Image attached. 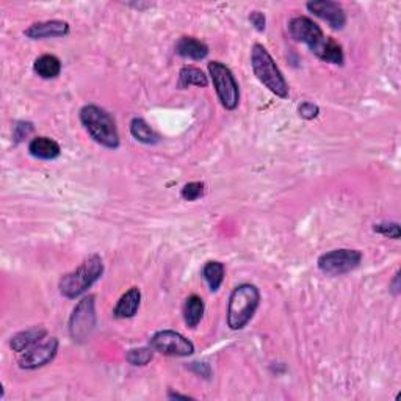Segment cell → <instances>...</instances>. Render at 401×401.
Returning a JSON list of instances; mask_svg holds the SVG:
<instances>
[{
	"label": "cell",
	"instance_id": "1",
	"mask_svg": "<svg viewBox=\"0 0 401 401\" xmlns=\"http://www.w3.org/2000/svg\"><path fill=\"white\" fill-rule=\"evenodd\" d=\"M102 275H104V262H102L100 256L93 254V256L85 259L77 268L66 273L60 279V294L68 300H75V298L86 294L99 281Z\"/></svg>",
	"mask_w": 401,
	"mask_h": 401
},
{
	"label": "cell",
	"instance_id": "2",
	"mask_svg": "<svg viewBox=\"0 0 401 401\" xmlns=\"http://www.w3.org/2000/svg\"><path fill=\"white\" fill-rule=\"evenodd\" d=\"M80 123L88 135L108 149L119 148V133L110 113L99 105L88 104L80 110Z\"/></svg>",
	"mask_w": 401,
	"mask_h": 401
},
{
	"label": "cell",
	"instance_id": "3",
	"mask_svg": "<svg viewBox=\"0 0 401 401\" xmlns=\"http://www.w3.org/2000/svg\"><path fill=\"white\" fill-rule=\"evenodd\" d=\"M251 66L254 75L265 88L276 94L278 98L287 99L289 98V84L285 80L281 69L278 68L276 61L273 60L266 47L262 44H254L251 49Z\"/></svg>",
	"mask_w": 401,
	"mask_h": 401
},
{
	"label": "cell",
	"instance_id": "4",
	"mask_svg": "<svg viewBox=\"0 0 401 401\" xmlns=\"http://www.w3.org/2000/svg\"><path fill=\"white\" fill-rule=\"evenodd\" d=\"M260 292L252 284H240L232 290L227 305V324L234 331L243 329L256 314Z\"/></svg>",
	"mask_w": 401,
	"mask_h": 401
},
{
	"label": "cell",
	"instance_id": "5",
	"mask_svg": "<svg viewBox=\"0 0 401 401\" xmlns=\"http://www.w3.org/2000/svg\"><path fill=\"white\" fill-rule=\"evenodd\" d=\"M209 75L210 79H212L216 96H218L221 105L225 107L226 110H235L240 102V88L234 73L225 63L210 61Z\"/></svg>",
	"mask_w": 401,
	"mask_h": 401
},
{
	"label": "cell",
	"instance_id": "6",
	"mask_svg": "<svg viewBox=\"0 0 401 401\" xmlns=\"http://www.w3.org/2000/svg\"><path fill=\"white\" fill-rule=\"evenodd\" d=\"M362 262V252L358 250H334L318 257V270L328 276H343L358 268Z\"/></svg>",
	"mask_w": 401,
	"mask_h": 401
},
{
	"label": "cell",
	"instance_id": "7",
	"mask_svg": "<svg viewBox=\"0 0 401 401\" xmlns=\"http://www.w3.org/2000/svg\"><path fill=\"white\" fill-rule=\"evenodd\" d=\"M94 326H96V309H94V296H85L75 305L73 315L69 318V334L74 342H86L90 339Z\"/></svg>",
	"mask_w": 401,
	"mask_h": 401
},
{
	"label": "cell",
	"instance_id": "8",
	"mask_svg": "<svg viewBox=\"0 0 401 401\" xmlns=\"http://www.w3.org/2000/svg\"><path fill=\"white\" fill-rule=\"evenodd\" d=\"M149 345L154 351L165 356H173V358H187V356L195 353L193 343L181 333L171 329L158 331L151 337Z\"/></svg>",
	"mask_w": 401,
	"mask_h": 401
},
{
	"label": "cell",
	"instance_id": "9",
	"mask_svg": "<svg viewBox=\"0 0 401 401\" xmlns=\"http://www.w3.org/2000/svg\"><path fill=\"white\" fill-rule=\"evenodd\" d=\"M56 353H59V340L55 337H49V339L44 337L36 345L21 353L17 361L19 367L22 370H36V368L50 364L55 359Z\"/></svg>",
	"mask_w": 401,
	"mask_h": 401
},
{
	"label": "cell",
	"instance_id": "10",
	"mask_svg": "<svg viewBox=\"0 0 401 401\" xmlns=\"http://www.w3.org/2000/svg\"><path fill=\"white\" fill-rule=\"evenodd\" d=\"M289 33L295 41L304 43L309 46L312 52H317L321 47V44L326 40L320 25L312 21L308 16H295L289 22Z\"/></svg>",
	"mask_w": 401,
	"mask_h": 401
},
{
	"label": "cell",
	"instance_id": "11",
	"mask_svg": "<svg viewBox=\"0 0 401 401\" xmlns=\"http://www.w3.org/2000/svg\"><path fill=\"white\" fill-rule=\"evenodd\" d=\"M305 8L314 13L317 17L323 19L324 22H328L331 29L342 30L345 27L347 16L340 3L333 2V0H320V2H309Z\"/></svg>",
	"mask_w": 401,
	"mask_h": 401
},
{
	"label": "cell",
	"instance_id": "12",
	"mask_svg": "<svg viewBox=\"0 0 401 401\" xmlns=\"http://www.w3.org/2000/svg\"><path fill=\"white\" fill-rule=\"evenodd\" d=\"M69 33V24L66 21H43L35 22L24 31V35L30 40H47V38H63Z\"/></svg>",
	"mask_w": 401,
	"mask_h": 401
},
{
	"label": "cell",
	"instance_id": "13",
	"mask_svg": "<svg viewBox=\"0 0 401 401\" xmlns=\"http://www.w3.org/2000/svg\"><path fill=\"white\" fill-rule=\"evenodd\" d=\"M29 152L31 157L40 158V160H55L60 157L61 148L52 138L36 137L30 142Z\"/></svg>",
	"mask_w": 401,
	"mask_h": 401
},
{
	"label": "cell",
	"instance_id": "14",
	"mask_svg": "<svg viewBox=\"0 0 401 401\" xmlns=\"http://www.w3.org/2000/svg\"><path fill=\"white\" fill-rule=\"evenodd\" d=\"M46 335H47L46 328L33 326L30 329L21 331V333H17L16 335H13L11 342H10V347L13 348V351L24 353L25 349H29L33 345H36L38 342H41Z\"/></svg>",
	"mask_w": 401,
	"mask_h": 401
},
{
	"label": "cell",
	"instance_id": "15",
	"mask_svg": "<svg viewBox=\"0 0 401 401\" xmlns=\"http://www.w3.org/2000/svg\"><path fill=\"white\" fill-rule=\"evenodd\" d=\"M176 54L190 60H204L209 55L207 44L193 36H182L176 44Z\"/></svg>",
	"mask_w": 401,
	"mask_h": 401
},
{
	"label": "cell",
	"instance_id": "16",
	"mask_svg": "<svg viewBox=\"0 0 401 401\" xmlns=\"http://www.w3.org/2000/svg\"><path fill=\"white\" fill-rule=\"evenodd\" d=\"M139 303H142V292L137 287H132L119 298L118 304L114 305L113 315L116 318H132L138 312Z\"/></svg>",
	"mask_w": 401,
	"mask_h": 401
},
{
	"label": "cell",
	"instance_id": "17",
	"mask_svg": "<svg viewBox=\"0 0 401 401\" xmlns=\"http://www.w3.org/2000/svg\"><path fill=\"white\" fill-rule=\"evenodd\" d=\"M33 71L40 75L41 79H56L61 73V61L55 55H41L38 56L33 63Z\"/></svg>",
	"mask_w": 401,
	"mask_h": 401
},
{
	"label": "cell",
	"instance_id": "18",
	"mask_svg": "<svg viewBox=\"0 0 401 401\" xmlns=\"http://www.w3.org/2000/svg\"><path fill=\"white\" fill-rule=\"evenodd\" d=\"M204 310H206V305H204L202 298L198 295H190L186 304H183V320L188 328H196L201 323L204 317Z\"/></svg>",
	"mask_w": 401,
	"mask_h": 401
},
{
	"label": "cell",
	"instance_id": "19",
	"mask_svg": "<svg viewBox=\"0 0 401 401\" xmlns=\"http://www.w3.org/2000/svg\"><path fill=\"white\" fill-rule=\"evenodd\" d=\"M130 133L137 142L143 144H157L160 142V135L143 118H133L130 121Z\"/></svg>",
	"mask_w": 401,
	"mask_h": 401
},
{
	"label": "cell",
	"instance_id": "20",
	"mask_svg": "<svg viewBox=\"0 0 401 401\" xmlns=\"http://www.w3.org/2000/svg\"><path fill=\"white\" fill-rule=\"evenodd\" d=\"M315 55L321 61L331 63V65H343V60H345L342 46L337 41H334L333 38H326L321 44V47L315 52Z\"/></svg>",
	"mask_w": 401,
	"mask_h": 401
},
{
	"label": "cell",
	"instance_id": "21",
	"mask_svg": "<svg viewBox=\"0 0 401 401\" xmlns=\"http://www.w3.org/2000/svg\"><path fill=\"white\" fill-rule=\"evenodd\" d=\"M202 276L209 284V289L212 292H218L222 281H225V265L218 260H210L202 268Z\"/></svg>",
	"mask_w": 401,
	"mask_h": 401
},
{
	"label": "cell",
	"instance_id": "22",
	"mask_svg": "<svg viewBox=\"0 0 401 401\" xmlns=\"http://www.w3.org/2000/svg\"><path fill=\"white\" fill-rule=\"evenodd\" d=\"M177 85H179V88H188L192 85L206 88L209 85V79L199 68L183 66L179 73V84Z\"/></svg>",
	"mask_w": 401,
	"mask_h": 401
},
{
	"label": "cell",
	"instance_id": "23",
	"mask_svg": "<svg viewBox=\"0 0 401 401\" xmlns=\"http://www.w3.org/2000/svg\"><path fill=\"white\" fill-rule=\"evenodd\" d=\"M152 351H154L152 348H133V349H129V353H127L126 358L129 364L143 367V365H148L151 362Z\"/></svg>",
	"mask_w": 401,
	"mask_h": 401
},
{
	"label": "cell",
	"instance_id": "24",
	"mask_svg": "<svg viewBox=\"0 0 401 401\" xmlns=\"http://www.w3.org/2000/svg\"><path fill=\"white\" fill-rule=\"evenodd\" d=\"M373 231L378 232L381 235H384V237H389L397 240L400 239L401 231H400V225L398 222H378V225L373 226Z\"/></svg>",
	"mask_w": 401,
	"mask_h": 401
},
{
	"label": "cell",
	"instance_id": "25",
	"mask_svg": "<svg viewBox=\"0 0 401 401\" xmlns=\"http://www.w3.org/2000/svg\"><path fill=\"white\" fill-rule=\"evenodd\" d=\"M204 195V183L202 182H190L183 186L181 196L186 201H196Z\"/></svg>",
	"mask_w": 401,
	"mask_h": 401
},
{
	"label": "cell",
	"instance_id": "26",
	"mask_svg": "<svg viewBox=\"0 0 401 401\" xmlns=\"http://www.w3.org/2000/svg\"><path fill=\"white\" fill-rule=\"evenodd\" d=\"M31 132H33V124L21 121V123H16L15 129H13V138H15L16 143H19L24 138H27Z\"/></svg>",
	"mask_w": 401,
	"mask_h": 401
},
{
	"label": "cell",
	"instance_id": "27",
	"mask_svg": "<svg viewBox=\"0 0 401 401\" xmlns=\"http://www.w3.org/2000/svg\"><path fill=\"white\" fill-rule=\"evenodd\" d=\"M298 113H300V116L304 119H315L318 116V113H320V108L318 105H315L314 102H303V104L298 107Z\"/></svg>",
	"mask_w": 401,
	"mask_h": 401
},
{
	"label": "cell",
	"instance_id": "28",
	"mask_svg": "<svg viewBox=\"0 0 401 401\" xmlns=\"http://www.w3.org/2000/svg\"><path fill=\"white\" fill-rule=\"evenodd\" d=\"M250 22L254 29L257 31H264L265 30V25H266V17L264 13L260 11H252L250 15Z\"/></svg>",
	"mask_w": 401,
	"mask_h": 401
},
{
	"label": "cell",
	"instance_id": "29",
	"mask_svg": "<svg viewBox=\"0 0 401 401\" xmlns=\"http://www.w3.org/2000/svg\"><path fill=\"white\" fill-rule=\"evenodd\" d=\"M398 273L395 275V278H393V281H392V285L391 287H393L392 289V292H393V295H398L400 294V284H398Z\"/></svg>",
	"mask_w": 401,
	"mask_h": 401
},
{
	"label": "cell",
	"instance_id": "30",
	"mask_svg": "<svg viewBox=\"0 0 401 401\" xmlns=\"http://www.w3.org/2000/svg\"><path fill=\"white\" fill-rule=\"evenodd\" d=\"M168 397H169V398H173V400H192V397H188V395H181V393H173V392H169V393H168Z\"/></svg>",
	"mask_w": 401,
	"mask_h": 401
}]
</instances>
